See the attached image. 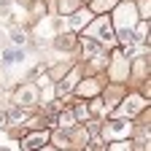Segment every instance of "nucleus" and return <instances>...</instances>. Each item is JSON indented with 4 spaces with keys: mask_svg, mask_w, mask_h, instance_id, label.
I'll use <instances>...</instances> for the list:
<instances>
[{
    "mask_svg": "<svg viewBox=\"0 0 151 151\" xmlns=\"http://www.w3.org/2000/svg\"><path fill=\"white\" fill-rule=\"evenodd\" d=\"M84 38H89V41H94V43H100L103 49H113V46H116V32H113L111 16H108V14L94 16L92 22L84 27Z\"/></svg>",
    "mask_w": 151,
    "mask_h": 151,
    "instance_id": "obj_1",
    "label": "nucleus"
},
{
    "mask_svg": "<svg viewBox=\"0 0 151 151\" xmlns=\"http://www.w3.org/2000/svg\"><path fill=\"white\" fill-rule=\"evenodd\" d=\"M148 108V97L143 92H129V94H124V97L119 100V105L113 108L111 113H113V119H129V122H135L140 113Z\"/></svg>",
    "mask_w": 151,
    "mask_h": 151,
    "instance_id": "obj_2",
    "label": "nucleus"
},
{
    "mask_svg": "<svg viewBox=\"0 0 151 151\" xmlns=\"http://www.w3.org/2000/svg\"><path fill=\"white\" fill-rule=\"evenodd\" d=\"M105 76L108 84H124L129 81V57L122 49H113L108 54V65H105Z\"/></svg>",
    "mask_w": 151,
    "mask_h": 151,
    "instance_id": "obj_3",
    "label": "nucleus"
},
{
    "mask_svg": "<svg viewBox=\"0 0 151 151\" xmlns=\"http://www.w3.org/2000/svg\"><path fill=\"white\" fill-rule=\"evenodd\" d=\"M108 16H111L113 32H116V30H132V27L140 22V19H138V11H135V3H132V0H119Z\"/></svg>",
    "mask_w": 151,
    "mask_h": 151,
    "instance_id": "obj_4",
    "label": "nucleus"
},
{
    "mask_svg": "<svg viewBox=\"0 0 151 151\" xmlns=\"http://www.w3.org/2000/svg\"><path fill=\"white\" fill-rule=\"evenodd\" d=\"M132 132H135V122L129 119H108L105 124H100V140H132Z\"/></svg>",
    "mask_w": 151,
    "mask_h": 151,
    "instance_id": "obj_5",
    "label": "nucleus"
},
{
    "mask_svg": "<svg viewBox=\"0 0 151 151\" xmlns=\"http://www.w3.org/2000/svg\"><path fill=\"white\" fill-rule=\"evenodd\" d=\"M11 100H14L16 108L30 111V108H35L38 103H41V86H38L35 81H24V84H19V86L14 89Z\"/></svg>",
    "mask_w": 151,
    "mask_h": 151,
    "instance_id": "obj_6",
    "label": "nucleus"
},
{
    "mask_svg": "<svg viewBox=\"0 0 151 151\" xmlns=\"http://www.w3.org/2000/svg\"><path fill=\"white\" fill-rule=\"evenodd\" d=\"M108 81L103 78V73L97 76H81L78 84L73 86V97H78V100H92V97H100V92Z\"/></svg>",
    "mask_w": 151,
    "mask_h": 151,
    "instance_id": "obj_7",
    "label": "nucleus"
},
{
    "mask_svg": "<svg viewBox=\"0 0 151 151\" xmlns=\"http://www.w3.org/2000/svg\"><path fill=\"white\" fill-rule=\"evenodd\" d=\"M49 138H51V132L49 129H30L27 135L22 138V151H38V148H43L49 146Z\"/></svg>",
    "mask_w": 151,
    "mask_h": 151,
    "instance_id": "obj_8",
    "label": "nucleus"
},
{
    "mask_svg": "<svg viewBox=\"0 0 151 151\" xmlns=\"http://www.w3.org/2000/svg\"><path fill=\"white\" fill-rule=\"evenodd\" d=\"M92 19H94V14H92L86 6H78V8L68 16V32H76V35H78V32L92 22Z\"/></svg>",
    "mask_w": 151,
    "mask_h": 151,
    "instance_id": "obj_9",
    "label": "nucleus"
},
{
    "mask_svg": "<svg viewBox=\"0 0 151 151\" xmlns=\"http://www.w3.org/2000/svg\"><path fill=\"white\" fill-rule=\"evenodd\" d=\"M78 78H81V65L76 62V65H73V68H70V70L62 76V78L54 84V94H65V92H73V86L78 84Z\"/></svg>",
    "mask_w": 151,
    "mask_h": 151,
    "instance_id": "obj_10",
    "label": "nucleus"
},
{
    "mask_svg": "<svg viewBox=\"0 0 151 151\" xmlns=\"http://www.w3.org/2000/svg\"><path fill=\"white\" fill-rule=\"evenodd\" d=\"M24 60H27V51L22 46H8V49H3V54H0V62L3 65H22Z\"/></svg>",
    "mask_w": 151,
    "mask_h": 151,
    "instance_id": "obj_11",
    "label": "nucleus"
},
{
    "mask_svg": "<svg viewBox=\"0 0 151 151\" xmlns=\"http://www.w3.org/2000/svg\"><path fill=\"white\" fill-rule=\"evenodd\" d=\"M54 46L60 49V51H73V49H78V35L76 32H57L54 35Z\"/></svg>",
    "mask_w": 151,
    "mask_h": 151,
    "instance_id": "obj_12",
    "label": "nucleus"
},
{
    "mask_svg": "<svg viewBox=\"0 0 151 151\" xmlns=\"http://www.w3.org/2000/svg\"><path fill=\"white\" fill-rule=\"evenodd\" d=\"M116 3H119V0H92V3H89V11H92L94 16H100V14H111Z\"/></svg>",
    "mask_w": 151,
    "mask_h": 151,
    "instance_id": "obj_13",
    "label": "nucleus"
},
{
    "mask_svg": "<svg viewBox=\"0 0 151 151\" xmlns=\"http://www.w3.org/2000/svg\"><path fill=\"white\" fill-rule=\"evenodd\" d=\"M8 41H11V46H22L24 49V43H27V30L24 27H11L8 30Z\"/></svg>",
    "mask_w": 151,
    "mask_h": 151,
    "instance_id": "obj_14",
    "label": "nucleus"
},
{
    "mask_svg": "<svg viewBox=\"0 0 151 151\" xmlns=\"http://www.w3.org/2000/svg\"><path fill=\"white\" fill-rule=\"evenodd\" d=\"M73 65H76L73 60H70V62H62V65H51V68H49V78H51V81L57 84V81H60L62 76H65V73H68V70L73 68Z\"/></svg>",
    "mask_w": 151,
    "mask_h": 151,
    "instance_id": "obj_15",
    "label": "nucleus"
},
{
    "mask_svg": "<svg viewBox=\"0 0 151 151\" xmlns=\"http://www.w3.org/2000/svg\"><path fill=\"white\" fill-rule=\"evenodd\" d=\"M78 6V0H57V16H70Z\"/></svg>",
    "mask_w": 151,
    "mask_h": 151,
    "instance_id": "obj_16",
    "label": "nucleus"
},
{
    "mask_svg": "<svg viewBox=\"0 0 151 151\" xmlns=\"http://www.w3.org/2000/svg\"><path fill=\"white\" fill-rule=\"evenodd\" d=\"M70 113H73V119L78 122V124H84V122L89 119V108H86V100H81V103H76V105L70 108Z\"/></svg>",
    "mask_w": 151,
    "mask_h": 151,
    "instance_id": "obj_17",
    "label": "nucleus"
},
{
    "mask_svg": "<svg viewBox=\"0 0 151 151\" xmlns=\"http://www.w3.org/2000/svg\"><path fill=\"white\" fill-rule=\"evenodd\" d=\"M27 111L24 108H11V111H6V119H8V124H24L27 119Z\"/></svg>",
    "mask_w": 151,
    "mask_h": 151,
    "instance_id": "obj_18",
    "label": "nucleus"
},
{
    "mask_svg": "<svg viewBox=\"0 0 151 151\" xmlns=\"http://www.w3.org/2000/svg\"><path fill=\"white\" fill-rule=\"evenodd\" d=\"M135 11H138V19L148 22L151 19V0H135Z\"/></svg>",
    "mask_w": 151,
    "mask_h": 151,
    "instance_id": "obj_19",
    "label": "nucleus"
},
{
    "mask_svg": "<svg viewBox=\"0 0 151 151\" xmlns=\"http://www.w3.org/2000/svg\"><path fill=\"white\" fill-rule=\"evenodd\" d=\"M105 151H132V140H113L105 146Z\"/></svg>",
    "mask_w": 151,
    "mask_h": 151,
    "instance_id": "obj_20",
    "label": "nucleus"
},
{
    "mask_svg": "<svg viewBox=\"0 0 151 151\" xmlns=\"http://www.w3.org/2000/svg\"><path fill=\"white\" fill-rule=\"evenodd\" d=\"M32 16H38V19L46 16V3H43V0H35V3H32Z\"/></svg>",
    "mask_w": 151,
    "mask_h": 151,
    "instance_id": "obj_21",
    "label": "nucleus"
},
{
    "mask_svg": "<svg viewBox=\"0 0 151 151\" xmlns=\"http://www.w3.org/2000/svg\"><path fill=\"white\" fill-rule=\"evenodd\" d=\"M8 127V119H6V111H0V129Z\"/></svg>",
    "mask_w": 151,
    "mask_h": 151,
    "instance_id": "obj_22",
    "label": "nucleus"
},
{
    "mask_svg": "<svg viewBox=\"0 0 151 151\" xmlns=\"http://www.w3.org/2000/svg\"><path fill=\"white\" fill-rule=\"evenodd\" d=\"M38 151H60V148H54V146H43V148H38Z\"/></svg>",
    "mask_w": 151,
    "mask_h": 151,
    "instance_id": "obj_23",
    "label": "nucleus"
},
{
    "mask_svg": "<svg viewBox=\"0 0 151 151\" xmlns=\"http://www.w3.org/2000/svg\"><path fill=\"white\" fill-rule=\"evenodd\" d=\"M0 151H8V148H0Z\"/></svg>",
    "mask_w": 151,
    "mask_h": 151,
    "instance_id": "obj_24",
    "label": "nucleus"
}]
</instances>
